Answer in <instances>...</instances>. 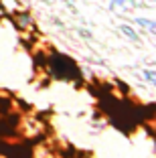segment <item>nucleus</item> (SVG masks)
I'll list each match as a JSON object with an SVG mask.
<instances>
[{
	"mask_svg": "<svg viewBox=\"0 0 156 158\" xmlns=\"http://www.w3.org/2000/svg\"><path fill=\"white\" fill-rule=\"evenodd\" d=\"M108 6H110V10H116V8L130 10V8H136V0H110Z\"/></svg>",
	"mask_w": 156,
	"mask_h": 158,
	"instance_id": "nucleus-2",
	"label": "nucleus"
},
{
	"mask_svg": "<svg viewBox=\"0 0 156 158\" xmlns=\"http://www.w3.org/2000/svg\"><path fill=\"white\" fill-rule=\"evenodd\" d=\"M120 33L124 35V37H128L130 41H134V43L140 41V35H138L136 31H134V28L130 27V24H120Z\"/></svg>",
	"mask_w": 156,
	"mask_h": 158,
	"instance_id": "nucleus-3",
	"label": "nucleus"
},
{
	"mask_svg": "<svg viewBox=\"0 0 156 158\" xmlns=\"http://www.w3.org/2000/svg\"><path fill=\"white\" fill-rule=\"evenodd\" d=\"M148 2H150V4H154V2H156V0H148Z\"/></svg>",
	"mask_w": 156,
	"mask_h": 158,
	"instance_id": "nucleus-6",
	"label": "nucleus"
},
{
	"mask_svg": "<svg viewBox=\"0 0 156 158\" xmlns=\"http://www.w3.org/2000/svg\"><path fill=\"white\" fill-rule=\"evenodd\" d=\"M142 75L148 79V81H150V83H154V71H152V69H146V71H142Z\"/></svg>",
	"mask_w": 156,
	"mask_h": 158,
	"instance_id": "nucleus-5",
	"label": "nucleus"
},
{
	"mask_svg": "<svg viewBox=\"0 0 156 158\" xmlns=\"http://www.w3.org/2000/svg\"><path fill=\"white\" fill-rule=\"evenodd\" d=\"M0 6H4V8L10 10V12H19V10H23V4H20L19 0H0Z\"/></svg>",
	"mask_w": 156,
	"mask_h": 158,
	"instance_id": "nucleus-4",
	"label": "nucleus"
},
{
	"mask_svg": "<svg viewBox=\"0 0 156 158\" xmlns=\"http://www.w3.org/2000/svg\"><path fill=\"white\" fill-rule=\"evenodd\" d=\"M134 24L140 27V28H144L148 35H154L156 33V23L152 19H146V16H136V19H134Z\"/></svg>",
	"mask_w": 156,
	"mask_h": 158,
	"instance_id": "nucleus-1",
	"label": "nucleus"
}]
</instances>
